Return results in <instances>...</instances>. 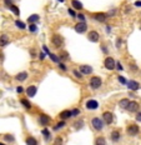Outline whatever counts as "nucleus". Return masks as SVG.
Returning <instances> with one entry per match:
<instances>
[{
  "instance_id": "obj_1",
  "label": "nucleus",
  "mask_w": 141,
  "mask_h": 145,
  "mask_svg": "<svg viewBox=\"0 0 141 145\" xmlns=\"http://www.w3.org/2000/svg\"><path fill=\"white\" fill-rule=\"evenodd\" d=\"M51 43H52V45L55 48H61L64 45V38L61 35L55 34V35H52V38H51Z\"/></svg>"
},
{
  "instance_id": "obj_2",
  "label": "nucleus",
  "mask_w": 141,
  "mask_h": 145,
  "mask_svg": "<svg viewBox=\"0 0 141 145\" xmlns=\"http://www.w3.org/2000/svg\"><path fill=\"white\" fill-rule=\"evenodd\" d=\"M89 84H90V86L93 89H99L101 86V84H102V80H101L100 76H93L89 80Z\"/></svg>"
},
{
  "instance_id": "obj_3",
  "label": "nucleus",
  "mask_w": 141,
  "mask_h": 145,
  "mask_svg": "<svg viewBox=\"0 0 141 145\" xmlns=\"http://www.w3.org/2000/svg\"><path fill=\"white\" fill-rule=\"evenodd\" d=\"M86 30H88V25H86L85 21H80V23H78L75 25V31L79 33V34H83Z\"/></svg>"
},
{
  "instance_id": "obj_4",
  "label": "nucleus",
  "mask_w": 141,
  "mask_h": 145,
  "mask_svg": "<svg viewBox=\"0 0 141 145\" xmlns=\"http://www.w3.org/2000/svg\"><path fill=\"white\" fill-rule=\"evenodd\" d=\"M104 65H105V68L107 70H114L115 69V65H116V61L112 58H106L105 61H104Z\"/></svg>"
},
{
  "instance_id": "obj_5",
  "label": "nucleus",
  "mask_w": 141,
  "mask_h": 145,
  "mask_svg": "<svg viewBox=\"0 0 141 145\" xmlns=\"http://www.w3.org/2000/svg\"><path fill=\"white\" fill-rule=\"evenodd\" d=\"M91 125H93L96 130H101L104 128V121H102L100 118H94L91 120Z\"/></svg>"
},
{
  "instance_id": "obj_6",
  "label": "nucleus",
  "mask_w": 141,
  "mask_h": 145,
  "mask_svg": "<svg viewBox=\"0 0 141 145\" xmlns=\"http://www.w3.org/2000/svg\"><path fill=\"white\" fill-rule=\"evenodd\" d=\"M139 131H140V129H139V126L136 124H131V125L127 126V134H129V135H131V136L137 135Z\"/></svg>"
},
{
  "instance_id": "obj_7",
  "label": "nucleus",
  "mask_w": 141,
  "mask_h": 145,
  "mask_svg": "<svg viewBox=\"0 0 141 145\" xmlns=\"http://www.w3.org/2000/svg\"><path fill=\"white\" fill-rule=\"evenodd\" d=\"M89 40L91 41V43H97L99 41V39H100V36H99V33L97 31H95V30H91L90 33H89Z\"/></svg>"
},
{
  "instance_id": "obj_8",
  "label": "nucleus",
  "mask_w": 141,
  "mask_h": 145,
  "mask_svg": "<svg viewBox=\"0 0 141 145\" xmlns=\"http://www.w3.org/2000/svg\"><path fill=\"white\" fill-rule=\"evenodd\" d=\"M139 108H140L139 103H136V101H130L126 109L130 111V113H136V111L139 110Z\"/></svg>"
},
{
  "instance_id": "obj_9",
  "label": "nucleus",
  "mask_w": 141,
  "mask_h": 145,
  "mask_svg": "<svg viewBox=\"0 0 141 145\" xmlns=\"http://www.w3.org/2000/svg\"><path fill=\"white\" fill-rule=\"evenodd\" d=\"M102 120H104L106 124H111V123L114 121V116H112V114L110 113V111H105V113L102 114Z\"/></svg>"
},
{
  "instance_id": "obj_10",
  "label": "nucleus",
  "mask_w": 141,
  "mask_h": 145,
  "mask_svg": "<svg viewBox=\"0 0 141 145\" xmlns=\"http://www.w3.org/2000/svg\"><path fill=\"white\" fill-rule=\"evenodd\" d=\"M79 71L81 72V74H84V75H89V74L93 72V68H91L90 65H81Z\"/></svg>"
},
{
  "instance_id": "obj_11",
  "label": "nucleus",
  "mask_w": 141,
  "mask_h": 145,
  "mask_svg": "<svg viewBox=\"0 0 141 145\" xmlns=\"http://www.w3.org/2000/svg\"><path fill=\"white\" fill-rule=\"evenodd\" d=\"M97 106H99V103L96 100H88L86 101V108L89 110H95V109H97Z\"/></svg>"
},
{
  "instance_id": "obj_12",
  "label": "nucleus",
  "mask_w": 141,
  "mask_h": 145,
  "mask_svg": "<svg viewBox=\"0 0 141 145\" xmlns=\"http://www.w3.org/2000/svg\"><path fill=\"white\" fill-rule=\"evenodd\" d=\"M106 14L105 13H96V14H94V19L96 20V21H99V23H104V21L106 20Z\"/></svg>"
},
{
  "instance_id": "obj_13",
  "label": "nucleus",
  "mask_w": 141,
  "mask_h": 145,
  "mask_svg": "<svg viewBox=\"0 0 141 145\" xmlns=\"http://www.w3.org/2000/svg\"><path fill=\"white\" fill-rule=\"evenodd\" d=\"M50 121H51V119L49 118L47 115H45V114H41V115H40L39 123H40L41 125H49V124H50Z\"/></svg>"
},
{
  "instance_id": "obj_14",
  "label": "nucleus",
  "mask_w": 141,
  "mask_h": 145,
  "mask_svg": "<svg viewBox=\"0 0 141 145\" xmlns=\"http://www.w3.org/2000/svg\"><path fill=\"white\" fill-rule=\"evenodd\" d=\"M126 84H127V88L130 89V90H137V89L140 88V84L135 80H131V81L126 83Z\"/></svg>"
},
{
  "instance_id": "obj_15",
  "label": "nucleus",
  "mask_w": 141,
  "mask_h": 145,
  "mask_svg": "<svg viewBox=\"0 0 141 145\" xmlns=\"http://www.w3.org/2000/svg\"><path fill=\"white\" fill-rule=\"evenodd\" d=\"M26 78H28V72L23 71V72H19V74L15 76V79L18 81H24V80H26Z\"/></svg>"
},
{
  "instance_id": "obj_16",
  "label": "nucleus",
  "mask_w": 141,
  "mask_h": 145,
  "mask_svg": "<svg viewBox=\"0 0 141 145\" xmlns=\"http://www.w3.org/2000/svg\"><path fill=\"white\" fill-rule=\"evenodd\" d=\"M26 94H28V96H30V98L35 96V94H36V86H29L28 89H26Z\"/></svg>"
},
{
  "instance_id": "obj_17",
  "label": "nucleus",
  "mask_w": 141,
  "mask_h": 145,
  "mask_svg": "<svg viewBox=\"0 0 141 145\" xmlns=\"http://www.w3.org/2000/svg\"><path fill=\"white\" fill-rule=\"evenodd\" d=\"M8 44H9V38H8V35L3 34L1 36H0V46H5V45H8Z\"/></svg>"
},
{
  "instance_id": "obj_18",
  "label": "nucleus",
  "mask_w": 141,
  "mask_h": 145,
  "mask_svg": "<svg viewBox=\"0 0 141 145\" xmlns=\"http://www.w3.org/2000/svg\"><path fill=\"white\" fill-rule=\"evenodd\" d=\"M60 118L63 120L68 119V118H71V110H64V111H61V113H60Z\"/></svg>"
},
{
  "instance_id": "obj_19",
  "label": "nucleus",
  "mask_w": 141,
  "mask_h": 145,
  "mask_svg": "<svg viewBox=\"0 0 141 145\" xmlns=\"http://www.w3.org/2000/svg\"><path fill=\"white\" fill-rule=\"evenodd\" d=\"M39 19H40V16H39V15H36V14H34V15L29 16L28 21H29L30 24H35V23H37V21H39Z\"/></svg>"
},
{
  "instance_id": "obj_20",
  "label": "nucleus",
  "mask_w": 141,
  "mask_h": 145,
  "mask_svg": "<svg viewBox=\"0 0 141 145\" xmlns=\"http://www.w3.org/2000/svg\"><path fill=\"white\" fill-rule=\"evenodd\" d=\"M71 4H73V6H74L75 9H78V10H81V9H83V3L79 1V0H73Z\"/></svg>"
},
{
  "instance_id": "obj_21",
  "label": "nucleus",
  "mask_w": 141,
  "mask_h": 145,
  "mask_svg": "<svg viewBox=\"0 0 141 145\" xmlns=\"http://www.w3.org/2000/svg\"><path fill=\"white\" fill-rule=\"evenodd\" d=\"M95 145H106V140H105V138H104V136H99V138H96V140H95Z\"/></svg>"
},
{
  "instance_id": "obj_22",
  "label": "nucleus",
  "mask_w": 141,
  "mask_h": 145,
  "mask_svg": "<svg viewBox=\"0 0 141 145\" xmlns=\"http://www.w3.org/2000/svg\"><path fill=\"white\" fill-rule=\"evenodd\" d=\"M119 139H120V133L119 131H112L111 133V140L112 141H119Z\"/></svg>"
},
{
  "instance_id": "obj_23",
  "label": "nucleus",
  "mask_w": 141,
  "mask_h": 145,
  "mask_svg": "<svg viewBox=\"0 0 141 145\" xmlns=\"http://www.w3.org/2000/svg\"><path fill=\"white\" fill-rule=\"evenodd\" d=\"M129 103H130V100H129V99H121V100H120V103H119V105H120L122 109H126V108H127V105H129Z\"/></svg>"
},
{
  "instance_id": "obj_24",
  "label": "nucleus",
  "mask_w": 141,
  "mask_h": 145,
  "mask_svg": "<svg viewBox=\"0 0 141 145\" xmlns=\"http://www.w3.org/2000/svg\"><path fill=\"white\" fill-rule=\"evenodd\" d=\"M26 144L28 145H37V141H36L35 138L29 136V138H26Z\"/></svg>"
},
{
  "instance_id": "obj_25",
  "label": "nucleus",
  "mask_w": 141,
  "mask_h": 145,
  "mask_svg": "<svg viewBox=\"0 0 141 145\" xmlns=\"http://www.w3.org/2000/svg\"><path fill=\"white\" fill-rule=\"evenodd\" d=\"M59 59H60L61 61H63V60H68V59H69V54H68V51H61L60 55H59Z\"/></svg>"
},
{
  "instance_id": "obj_26",
  "label": "nucleus",
  "mask_w": 141,
  "mask_h": 145,
  "mask_svg": "<svg viewBox=\"0 0 141 145\" xmlns=\"http://www.w3.org/2000/svg\"><path fill=\"white\" fill-rule=\"evenodd\" d=\"M20 103H21V105H24L26 109H30V108H31V104H30L26 99H21V101H20Z\"/></svg>"
},
{
  "instance_id": "obj_27",
  "label": "nucleus",
  "mask_w": 141,
  "mask_h": 145,
  "mask_svg": "<svg viewBox=\"0 0 141 145\" xmlns=\"http://www.w3.org/2000/svg\"><path fill=\"white\" fill-rule=\"evenodd\" d=\"M75 129H76V130H79V129H81V128H83L84 126V121L83 120H78L76 123H75Z\"/></svg>"
},
{
  "instance_id": "obj_28",
  "label": "nucleus",
  "mask_w": 141,
  "mask_h": 145,
  "mask_svg": "<svg viewBox=\"0 0 141 145\" xmlns=\"http://www.w3.org/2000/svg\"><path fill=\"white\" fill-rule=\"evenodd\" d=\"M10 10L15 14V15H19L20 14V10H19V8L18 6H15V5H10Z\"/></svg>"
},
{
  "instance_id": "obj_29",
  "label": "nucleus",
  "mask_w": 141,
  "mask_h": 145,
  "mask_svg": "<svg viewBox=\"0 0 141 145\" xmlns=\"http://www.w3.org/2000/svg\"><path fill=\"white\" fill-rule=\"evenodd\" d=\"M49 56H50V59L54 61V63H56V64H59V63H60V59H59V56H56L55 54H50Z\"/></svg>"
},
{
  "instance_id": "obj_30",
  "label": "nucleus",
  "mask_w": 141,
  "mask_h": 145,
  "mask_svg": "<svg viewBox=\"0 0 141 145\" xmlns=\"http://www.w3.org/2000/svg\"><path fill=\"white\" fill-rule=\"evenodd\" d=\"M4 139H5L6 141H10V143H13V141L15 140L14 136H13V135H10V134H6V135H4Z\"/></svg>"
},
{
  "instance_id": "obj_31",
  "label": "nucleus",
  "mask_w": 141,
  "mask_h": 145,
  "mask_svg": "<svg viewBox=\"0 0 141 145\" xmlns=\"http://www.w3.org/2000/svg\"><path fill=\"white\" fill-rule=\"evenodd\" d=\"M15 24L18 28H20V29H25V24L23 23V21H20V20H16L15 21Z\"/></svg>"
},
{
  "instance_id": "obj_32",
  "label": "nucleus",
  "mask_w": 141,
  "mask_h": 145,
  "mask_svg": "<svg viewBox=\"0 0 141 145\" xmlns=\"http://www.w3.org/2000/svg\"><path fill=\"white\" fill-rule=\"evenodd\" d=\"M54 145H63V138L61 136H57L54 141Z\"/></svg>"
},
{
  "instance_id": "obj_33",
  "label": "nucleus",
  "mask_w": 141,
  "mask_h": 145,
  "mask_svg": "<svg viewBox=\"0 0 141 145\" xmlns=\"http://www.w3.org/2000/svg\"><path fill=\"white\" fill-rule=\"evenodd\" d=\"M29 30H30L31 33H36V31H37V28H36V25H35V24H30Z\"/></svg>"
},
{
  "instance_id": "obj_34",
  "label": "nucleus",
  "mask_w": 141,
  "mask_h": 145,
  "mask_svg": "<svg viewBox=\"0 0 141 145\" xmlns=\"http://www.w3.org/2000/svg\"><path fill=\"white\" fill-rule=\"evenodd\" d=\"M41 133H42V135L45 136V139H49V136H50V133H49V130H47V129H44Z\"/></svg>"
},
{
  "instance_id": "obj_35",
  "label": "nucleus",
  "mask_w": 141,
  "mask_h": 145,
  "mask_svg": "<svg viewBox=\"0 0 141 145\" xmlns=\"http://www.w3.org/2000/svg\"><path fill=\"white\" fill-rule=\"evenodd\" d=\"M80 114V110L79 109H73L71 110V116H78Z\"/></svg>"
},
{
  "instance_id": "obj_36",
  "label": "nucleus",
  "mask_w": 141,
  "mask_h": 145,
  "mask_svg": "<svg viewBox=\"0 0 141 145\" xmlns=\"http://www.w3.org/2000/svg\"><path fill=\"white\" fill-rule=\"evenodd\" d=\"M73 72H74V75H75V76H76V78H78V79H81V78H83V75H81V72H80L79 70H74Z\"/></svg>"
},
{
  "instance_id": "obj_37",
  "label": "nucleus",
  "mask_w": 141,
  "mask_h": 145,
  "mask_svg": "<svg viewBox=\"0 0 141 145\" xmlns=\"http://www.w3.org/2000/svg\"><path fill=\"white\" fill-rule=\"evenodd\" d=\"M117 79H119V81H120V83H121V84H124V85H125V84H126V80H125V78H122V76H119V78H117Z\"/></svg>"
},
{
  "instance_id": "obj_38",
  "label": "nucleus",
  "mask_w": 141,
  "mask_h": 145,
  "mask_svg": "<svg viewBox=\"0 0 141 145\" xmlns=\"http://www.w3.org/2000/svg\"><path fill=\"white\" fill-rule=\"evenodd\" d=\"M64 125H65V121L63 120V121H60V123H59V124H57V125L55 126V129H59V128H63Z\"/></svg>"
},
{
  "instance_id": "obj_39",
  "label": "nucleus",
  "mask_w": 141,
  "mask_h": 145,
  "mask_svg": "<svg viewBox=\"0 0 141 145\" xmlns=\"http://www.w3.org/2000/svg\"><path fill=\"white\" fill-rule=\"evenodd\" d=\"M16 91H18L19 94H23L24 93V88L23 86H18V88H16Z\"/></svg>"
},
{
  "instance_id": "obj_40",
  "label": "nucleus",
  "mask_w": 141,
  "mask_h": 145,
  "mask_svg": "<svg viewBox=\"0 0 141 145\" xmlns=\"http://www.w3.org/2000/svg\"><path fill=\"white\" fill-rule=\"evenodd\" d=\"M68 13L71 15V16H76V13H75V10H73V9H69V10H68Z\"/></svg>"
},
{
  "instance_id": "obj_41",
  "label": "nucleus",
  "mask_w": 141,
  "mask_h": 145,
  "mask_svg": "<svg viewBox=\"0 0 141 145\" xmlns=\"http://www.w3.org/2000/svg\"><path fill=\"white\" fill-rule=\"evenodd\" d=\"M42 49H44V51H45V54H47V55H50V54H51L50 51H49V49H47V46H45V45H44V46H42Z\"/></svg>"
},
{
  "instance_id": "obj_42",
  "label": "nucleus",
  "mask_w": 141,
  "mask_h": 145,
  "mask_svg": "<svg viewBox=\"0 0 141 145\" xmlns=\"http://www.w3.org/2000/svg\"><path fill=\"white\" fill-rule=\"evenodd\" d=\"M115 66L117 68V70H122V65H121L120 63H116V65H115Z\"/></svg>"
},
{
  "instance_id": "obj_43",
  "label": "nucleus",
  "mask_w": 141,
  "mask_h": 145,
  "mask_svg": "<svg viewBox=\"0 0 141 145\" xmlns=\"http://www.w3.org/2000/svg\"><path fill=\"white\" fill-rule=\"evenodd\" d=\"M59 68H60V69H63V70H66V66H65L63 63H61V64L59 63Z\"/></svg>"
},
{
  "instance_id": "obj_44",
  "label": "nucleus",
  "mask_w": 141,
  "mask_h": 145,
  "mask_svg": "<svg viewBox=\"0 0 141 145\" xmlns=\"http://www.w3.org/2000/svg\"><path fill=\"white\" fill-rule=\"evenodd\" d=\"M78 18H79V19H80L81 21H85V16H84V15H81V14H79V15H78Z\"/></svg>"
},
{
  "instance_id": "obj_45",
  "label": "nucleus",
  "mask_w": 141,
  "mask_h": 145,
  "mask_svg": "<svg viewBox=\"0 0 141 145\" xmlns=\"http://www.w3.org/2000/svg\"><path fill=\"white\" fill-rule=\"evenodd\" d=\"M4 1H5V4H6V5H9V6H10V5H13V4H11L13 0H4Z\"/></svg>"
},
{
  "instance_id": "obj_46",
  "label": "nucleus",
  "mask_w": 141,
  "mask_h": 145,
  "mask_svg": "<svg viewBox=\"0 0 141 145\" xmlns=\"http://www.w3.org/2000/svg\"><path fill=\"white\" fill-rule=\"evenodd\" d=\"M136 120H137V121H141V111H140V113H137V115H136Z\"/></svg>"
},
{
  "instance_id": "obj_47",
  "label": "nucleus",
  "mask_w": 141,
  "mask_h": 145,
  "mask_svg": "<svg viewBox=\"0 0 141 145\" xmlns=\"http://www.w3.org/2000/svg\"><path fill=\"white\" fill-rule=\"evenodd\" d=\"M30 54H31V56H35V55H36V53H35V50H34V49L30 50Z\"/></svg>"
},
{
  "instance_id": "obj_48",
  "label": "nucleus",
  "mask_w": 141,
  "mask_h": 145,
  "mask_svg": "<svg viewBox=\"0 0 141 145\" xmlns=\"http://www.w3.org/2000/svg\"><path fill=\"white\" fill-rule=\"evenodd\" d=\"M44 58H45V53H40V59L42 60Z\"/></svg>"
},
{
  "instance_id": "obj_49",
  "label": "nucleus",
  "mask_w": 141,
  "mask_h": 145,
  "mask_svg": "<svg viewBox=\"0 0 141 145\" xmlns=\"http://www.w3.org/2000/svg\"><path fill=\"white\" fill-rule=\"evenodd\" d=\"M135 5H136V6H141V1H140V0H137V1L135 3Z\"/></svg>"
},
{
  "instance_id": "obj_50",
  "label": "nucleus",
  "mask_w": 141,
  "mask_h": 145,
  "mask_svg": "<svg viewBox=\"0 0 141 145\" xmlns=\"http://www.w3.org/2000/svg\"><path fill=\"white\" fill-rule=\"evenodd\" d=\"M57 1H59V3H64V0H57Z\"/></svg>"
},
{
  "instance_id": "obj_51",
  "label": "nucleus",
  "mask_w": 141,
  "mask_h": 145,
  "mask_svg": "<svg viewBox=\"0 0 141 145\" xmlns=\"http://www.w3.org/2000/svg\"><path fill=\"white\" fill-rule=\"evenodd\" d=\"M0 145H5V144H1V143H0Z\"/></svg>"
}]
</instances>
